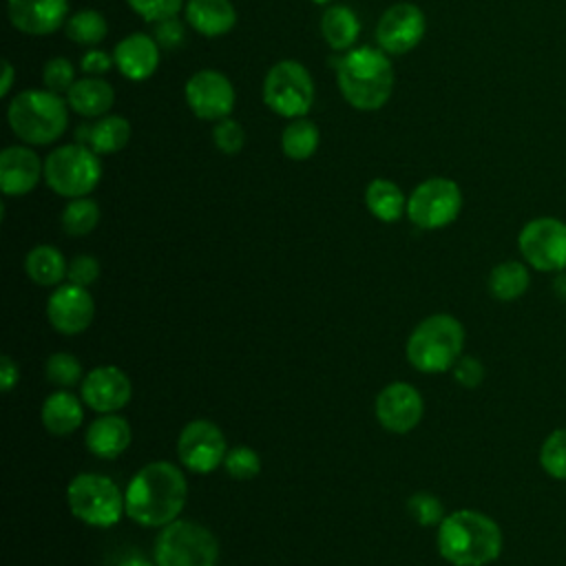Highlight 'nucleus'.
<instances>
[{
	"label": "nucleus",
	"mask_w": 566,
	"mask_h": 566,
	"mask_svg": "<svg viewBox=\"0 0 566 566\" xmlns=\"http://www.w3.org/2000/svg\"><path fill=\"white\" fill-rule=\"evenodd\" d=\"M128 7L142 15L146 22H161L166 18H175L184 4V0H126Z\"/></svg>",
	"instance_id": "nucleus-39"
},
{
	"label": "nucleus",
	"mask_w": 566,
	"mask_h": 566,
	"mask_svg": "<svg viewBox=\"0 0 566 566\" xmlns=\"http://www.w3.org/2000/svg\"><path fill=\"white\" fill-rule=\"evenodd\" d=\"M453 378L458 385L473 389L484 380V365L473 356H460L458 363L451 367Z\"/></svg>",
	"instance_id": "nucleus-42"
},
{
	"label": "nucleus",
	"mask_w": 566,
	"mask_h": 566,
	"mask_svg": "<svg viewBox=\"0 0 566 566\" xmlns=\"http://www.w3.org/2000/svg\"><path fill=\"white\" fill-rule=\"evenodd\" d=\"M212 144L217 146L219 153L223 155H237L241 153V148L245 146V130L243 126L232 119V117H226V119H219L212 128Z\"/></svg>",
	"instance_id": "nucleus-37"
},
{
	"label": "nucleus",
	"mask_w": 566,
	"mask_h": 566,
	"mask_svg": "<svg viewBox=\"0 0 566 566\" xmlns=\"http://www.w3.org/2000/svg\"><path fill=\"white\" fill-rule=\"evenodd\" d=\"M102 179L99 155L84 144L57 146L44 159V181L46 186L66 199H77L91 195Z\"/></svg>",
	"instance_id": "nucleus-6"
},
{
	"label": "nucleus",
	"mask_w": 566,
	"mask_h": 566,
	"mask_svg": "<svg viewBox=\"0 0 566 566\" xmlns=\"http://www.w3.org/2000/svg\"><path fill=\"white\" fill-rule=\"evenodd\" d=\"M18 365L13 363V358L11 356H2L0 358V389L4 391V394H9L15 385H18Z\"/></svg>",
	"instance_id": "nucleus-44"
},
{
	"label": "nucleus",
	"mask_w": 566,
	"mask_h": 566,
	"mask_svg": "<svg viewBox=\"0 0 566 566\" xmlns=\"http://www.w3.org/2000/svg\"><path fill=\"white\" fill-rule=\"evenodd\" d=\"M130 142V124L122 115H104L95 124H91L88 148L97 155H113L126 148Z\"/></svg>",
	"instance_id": "nucleus-29"
},
{
	"label": "nucleus",
	"mask_w": 566,
	"mask_h": 566,
	"mask_svg": "<svg viewBox=\"0 0 566 566\" xmlns=\"http://www.w3.org/2000/svg\"><path fill=\"white\" fill-rule=\"evenodd\" d=\"M84 440L93 455L102 460H115L130 444V424L122 416L104 413L88 424Z\"/></svg>",
	"instance_id": "nucleus-21"
},
{
	"label": "nucleus",
	"mask_w": 566,
	"mask_h": 566,
	"mask_svg": "<svg viewBox=\"0 0 566 566\" xmlns=\"http://www.w3.org/2000/svg\"><path fill=\"white\" fill-rule=\"evenodd\" d=\"M422 411L420 391L407 382H391L376 398V418L391 433H407L418 427Z\"/></svg>",
	"instance_id": "nucleus-15"
},
{
	"label": "nucleus",
	"mask_w": 566,
	"mask_h": 566,
	"mask_svg": "<svg viewBox=\"0 0 566 566\" xmlns=\"http://www.w3.org/2000/svg\"><path fill=\"white\" fill-rule=\"evenodd\" d=\"M464 327L451 314H431L420 321L407 338L409 363L424 374L451 369L462 356Z\"/></svg>",
	"instance_id": "nucleus-5"
},
{
	"label": "nucleus",
	"mask_w": 566,
	"mask_h": 566,
	"mask_svg": "<svg viewBox=\"0 0 566 566\" xmlns=\"http://www.w3.org/2000/svg\"><path fill=\"white\" fill-rule=\"evenodd\" d=\"M159 44L153 35L130 33L122 38L113 49L117 71L130 82L148 80L159 66Z\"/></svg>",
	"instance_id": "nucleus-20"
},
{
	"label": "nucleus",
	"mask_w": 566,
	"mask_h": 566,
	"mask_svg": "<svg viewBox=\"0 0 566 566\" xmlns=\"http://www.w3.org/2000/svg\"><path fill=\"white\" fill-rule=\"evenodd\" d=\"M186 22L206 38H219L237 24V9L230 0H188Z\"/></svg>",
	"instance_id": "nucleus-22"
},
{
	"label": "nucleus",
	"mask_w": 566,
	"mask_h": 566,
	"mask_svg": "<svg viewBox=\"0 0 566 566\" xmlns=\"http://www.w3.org/2000/svg\"><path fill=\"white\" fill-rule=\"evenodd\" d=\"M119 566H150L148 562L139 559V557H130V559H124Z\"/></svg>",
	"instance_id": "nucleus-46"
},
{
	"label": "nucleus",
	"mask_w": 566,
	"mask_h": 566,
	"mask_svg": "<svg viewBox=\"0 0 566 566\" xmlns=\"http://www.w3.org/2000/svg\"><path fill=\"white\" fill-rule=\"evenodd\" d=\"M524 261L539 272L566 270V223L555 217L531 219L517 237Z\"/></svg>",
	"instance_id": "nucleus-11"
},
{
	"label": "nucleus",
	"mask_w": 566,
	"mask_h": 566,
	"mask_svg": "<svg viewBox=\"0 0 566 566\" xmlns=\"http://www.w3.org/2000/svg\"><path fill=\"white\" fill-rule=\"evenodd\" d=\"M80 66L86 75H95V77H102L104 73L111 71V66H115V60L113 55H108L106 51L102 49H88L82 60H80Z\"/></svg>",
	"instance_id": "nucleus-43"
},
{
	"label": "nucleus",
	"mask_w": 566,
	"mask_h": 566,
	"mask_svg": "<svg viewBox=\"0 0 566 566\" xmlns=\"http://www.w3.org/2000/svg\"><path fill=\"white\" fill-rule=\"evenodd\" d=\"M312 2H314V4H329L332 0H312Z\"/></svg>",
	"instance_id": "nucleus-47"
},
{
	"label": "nucleus",
	"mask_w": 566,
	"mask_h": 566,
	"mask_svg": "<svg viewBox=\"0 0 566 566\" xmlns=\"http://www.w3.org/2000/svg\"><path fill=\"white\" fill-rule=\"evenodd\" d=\"M365 206L376 219L394 223L407 212V197L394 181L378 177L365 188Z\"/></svg>",
	"instance_id": "nucleus-26"
},
{
	"label": "nucleus",
	"mask_w": 566,
	"mask_h": 566,
	"mask_svg": "<svg viewBox=\"0 0 566 566\" xmlns=\"http://www.w3.org/2000/svg\"><path fill=\"white\" fill-rule=\"evenodd\" d=\"M318 142H321V133L316 124L307 117L292 119L281 133V150L292 161L310 159L316 153Z\"/></svg>",
	"instance_id": "nucleus-30"
},
{
	"label": "nucleus",
	"mask_w": 566,
	"mask_h": 566,
	"mask_svg": "<svg viewBox=\"0 0 566 566\" xmlns=\"http://www.w3.org/2000/svg\"><path fill=\"white\" fill-rule=\"evenodd\" d=\"M427 31V18L413 2H396L382 11L376 24V42L387 55H402L416 49Z\"/></svg>",
	"instance_id": "nucleus-13"
},
{
	"label": "nucleus",
	"mask_w": 566,
	"mask_h": 566,
	"mask_svg": "<svg viewBox=\"0 0 566 566\" xmlns=\"http://www.w3.org/2000/svg\"><path fill=\"white\" fill-rule=\"evenodd\" d=\"M66 102L69 108L82 117H104L115 102V91L104 77L86 75L75 80L66 93Z\"/></svg>",
	"instance_id": "nucleus-23"
},
{
	"label": "nucleus",
	"mask_w": 566,
	"mask_h": 566,
	"mask_svg": "<svg viewBox=\"0 0 566 566\" xmlns=\"http://www.w3.org/2000/svg\"><path fill=\"white\" fill-rule=\"evenodd\" d=\"M9 22L27 35H49L69 20V0H7Z\"/></svg>",
	"instance_id": "nucleus-18"
},
{
	"label": "nucleus",
	"mask_w": 566,
	"mask_h": 566,
	"mask_svg": "<svg viewBox=\"0 0 566 566\" xmlns=\"http://www.w3.org/2000/svg\"><path fill=\"white\" fill-rule=\"evenodd\" d=\"M40 177H44V164L29 146H7L0 153V188L7 197H22L31 192Z\"/></svg>",
	"instance_id": "nucleus-19"
},
{
	"label": "nucleus",
	"mask_w": 566,
	"mask_h": 566,
	"mask_svg": "<svg viewBox=\"0 0 566 566\" xmlns=\"http://www.w3.org/2000/svg\"><path fill=\"white\" fill-rule=\"evenodd\" d=\"M321 33L332 51H349L360 35V20L349 7L329 4L321 15Z\"/></svg>",
	"instance_id": "nucleus-25"
},
{
	"label": "nucleus",
	"mask_w": 566,
	"mask_h": 566,
	"mask_svg": "<svg viewBox=\"0 0 566 566\" xmlns=\"http://www.w3.org/2000/svg\"><path fill=\"white\" fill-rule=\"evenodd\" d=\"M497 522L480 511L460 509L438 524V553L453 566H486L502 553Z\"/></svg>",
	"instance_id": "nucleus-2"
},
{
	"label": "nucleus",
	"mask_w": 566,
	"mask_h": 566,
	"mask_svg": "<svg viewBox=\"0 0 566 566\" xmlns=\"http://www.w3.org/2000/svg\"><path fill=\"white\" fill-rule=\"evenodd\" d=\"M128 376L113 365L95 367L82 378V400L99 413H115L130 400Z\"/></svg>",
	"instance_id": "nucleus-17"
},
{
	"label": "nucleus",
	"mask_w": 566,
	"mask_h": 566,
	"mask_svg": "<svg viewBox=\"0 0 566 566\" xmlns=\"http://www.w3.org/2000/svg\"><path fill=\"white\" fill-rule=\"evenodd\" d=\"M66 502L71 513L88 526H115L126 513L119 486L97 473H80L66 486Z\"/></svg>",
	"instance_id": "nucleus-8"
},
{
	"label": "nucleus",
	"mask_w": 566,
	"mask_h": 566,
	"mask_svg": "<svg viewBox=\"0 0 566 566\" xmlns=\"http://www.w3.org/2000/svg\"><path fill=\"white\" fill-rule=\"evenodd\" d=\"M97 276H99V263H97V259L91 256V254H77V256L69 263L66 279H69V283H73V285L86 287V285H91L93 281H97Z\"/></svg>",
	"instance_id": "nucleus-41"
},
{
	"label": "nucleus",
	"mask_w": 566,
	"mask_h": 566,
	"mask_svg": "<svg viewBox=\"0 0 566 566\" xmlns=\"http://www.w3.org/2000/svg\"><path fill=\"white\" fill-rule=\"evenodd\" d=\"M2 84H0V97H7L9 91H11V84H13V64L9 60H2Z\"/></svg>",
	"instance_id": "nucleus-45"
},
{
	"label": "nucleus",
	"mask_w": 566,
	"mask_h": 566,
	"mask_svg": "<svg viewBox=\"0 0 566 566\" xmlns=\"http://www.w3.org/2000/svg\"><path fill=\"white\" fill-rule=\"evenodd\" d=\"M531 285L528 268L522 261H502L489 274V292L497 301H515Z\"/></svg>",
	"instance_id": "nucleus-28"
},
{
	"label": "nucleus",
	"mask_w": 566,
	"mask_h": 566,
	"mask_svg": "<svg viewBox=\"0 0 566 566\" xmlns=\"http://www.w3.org/2000/svg\"><path fill=\"white\" fill-rule=\"evenodd\" d=\"M46 380L60 387H73L77 380H82V365L73 354L57 352L46 358L44 365Z\"/></svg>",
	"instance_id": "nucleus-34"
},
{
	"label": "nucleus",
	"mask_w": 566,
	"mask_h": 566,
	"mask_svg": "<svg viewBox=\"0 0 566 566\" xmlns=\"http://www.w3.org/2000/svg\"><path fill=\"white\" fill-rule=\"evenodd\" d=\"M153 38L166 51L179 49L186 42V27H184L181 20H177V15L175 18H166V20L153 24Z\"/></svg>",
	"instance_id": "nucleus-40"
},
{
	"label": "nucleus",
	"mask_w": 566,
	"mask_h": 566,
	"mask_svg": "<svg viewBox=\"0 0 566 566\" xmlns=\"http://www.w3.org/2000/svg\"><path fill=\"white\" fill-rule=\"evenodd\" d=\"M62 230L71 237H84L95 230L99 221V206L88 197L71 199L62 210Z\"/></svg>",
	"instance_id": "nucleus-32"
},
{
	"label": "nucleus",
	"mask_w": 566,
	"mask_h": 566,
	"mask_svg": "<svg viewBox=\"0 0 566 566\" xmlns=\"http://www.w3.org/2000/svg\"><path fill=\"white\" fill-rule=\"evenodd\" d=\"M7 122L24 144L46 146L66 133L69 102L49 88H27L9 102Z\"/></svg>",
	"instance_id": "nucleus-4"
},
{
	"label": "nucleus",
	"mask_w": 566,
	"mask_h": 566,
	"mask_svg": "<svg viewBox=\"0 0 566 566\" xmlns=\"http://www.w3.org/2000/svg\"><path fill=\"white\" fill-rule=\"evenodd\" d=\"M24 270L29 279L38 285H57L69 270V263L64 261L62 252L53 245H35L29 250L24 259Z\"/></svg>",
	"instance_id": "nucleus-27"
},
{
	"label": "nucleus",
	"mask_w": 566,
	"mask_h": 566,
	"mask_svg": "<svg viewBox=\"0 0 566 566\" xmlns=\"http://www.w3.org/2000/svg\"><path fill=\"white\" fill-rule=\"evenodd\" d=\"M407 511L420 526H438L444 520L442 502L431 493H416L407 500Z\"/></svg>",
	"instance_id": "nucleus-38"
},
{
	"label": "nucleus",
	"mask_w": 566,
	"mask_h": 566,
	"mask_svg": "<svg viewBox=\"0 0 566 566\" xmlns=\"http://www.w3.org/2000/svg\"><path fill=\"white\" fill-rule=\"evenodd\" d=\"M217 537L201 524L190 520H175L161 526L155 542L157 566H217Z\"/></svg>",
	"instance_id": "nucleus-7"
},
{
	"label": "nucleus",
	"mask_w": 566,
	"mask_h": 566,
	"mask_svg": "<svg viewBox=\"0 0 566 566\" xmlns=\"http://www.w3.org/2000/svg\"><path fill=\"white\" fill-rule=\"evenodd\" d=\"M338 88L356 111H378L394 91L389 55L376 46H354L336 62Z\"/></svg>",
	"instance_id": "nucleus-3"
},
{
	"label": "nucleus",
	"mask_w": 566,
	"mask_h": 566,
	"mask_svg": "<svg viewBox=\"0 0 566 566\" xmlns=\"http://www.w3.org/2000/svg\"><path fill=\"white\" fill-rule=\"evenodd\" d=\"M223 467L234 480H252L261 471V458L250 447H232L223 458Z\"/></svg>",
	"instance_id": "nucleus-35"
},
{
	"label": "nucleus",
	"mask_w": 566,
	"mask_h": 566,
	"mask_svg": "<svg viewBox=\"0 0 566 566\" xmlns=\"http://www.w3.org/2000/svg\"><path fill=\"white\" fill-rule=\"evenodd\" d=\"M66 38L82 46H95L99 44L108 33V22L104 13L97 9H80L73 15H69L64 24Z\"/></svg>",
	"instance_id": "nucleus-31"
},
{
	"label": "nucleus",
	"mask_w": 566,
	"mask_h": 566,
	"mask_svg": "<svg viewBox=\"0 0 566 566\" xmlns=\"http://www.w3.org/2000/svg\"><path fill=\"white\" fill-rule=\"evenodd\" d=\"M188 484L172 462L157 460L139 469L126 486V515L142 526H166L186 504Z\"/></svg>",
	"instance_id": "nucleus-1"
},
{
	"label": "nucleus",
	"mask_w": 566,
	"mask_h": 566,
	"mask_svg": "<svg viewBox=\"0 0 566 566\" xmlns=\"http://www.w3.org/2000/svg\"><path fill=\"white\" fill-rule=\"evenodd\" d=\"M95 303L86 287L66 283L60 285L46 301V318L55 332L75 336L82 334L93 321Z\"/></svg>",
	"instance_id": "nucleus-16"
},
{
	"label": "nucleus",
	"mask_w": 566,
	"mask_h": 566,
	"mask_svg": "<svg viewBox=\"0 0 566 566\" xmlns=\"http://www.w3.org/2000/svg\"><path fill=\"white\" fill-rule=\"evenodd\" d=\"M188 108L206 122H219L230 117L234 108V86L217 69H201L192 73L184 86Z\"/></svg>",
	"instance_id": "nucleus-12"
},
{
	"label": "nucleus",
	"mask_w": 566,
	"mask_h": 566,
	"mask_svg": "<svg viewBox=\"0 0 566 566\" xmlns=\"http://www.w3.org/2000/svg\"><path fill=\"white\" fill-rule=\"evenodd\" d=\"M84 420L82 402L71 391H55L42 405V424L53 436L73 433Z\"/></svg>",
	"instance_id": "nucleus-24"
},
{
	"label": "nucleus",
	"mask_w": 566,
	"mask_h": 566,
	"mask_svg": "<svg viewBox=\"0 0 566 566\" xmlns=\"http://www.w3.org/2000/svg\"><path fill=\"white\" fill-rule=\"evenodd\" d=\"M462 190L453 179L429 177L420 181L407 199V217L422 230H438L458 219Z\"/></svg>",
	"instance_id": "nucleus-10"
},
{
	"label": "nucleus",
	"mask_w": 566,
	"mask_h": 566,
	"mask_svg": "<svg viewBox=\"0 0 566 566\" xmlns=\"http://www.w3.org/2000/svg\"><path fill=\"white\" fill-rule=\"evenodd\" d=\"M539 464L551 478L566 480V427L546 436L539 449Z\"/></svg>",
	"instance_id": "nucleus-33"
},
{
	"label": "nucleus",
	"mask_w": 566,
	"mask_h": 566,
	"mask_svg": "<svg viewBox=\"0 0 566 566\" xmlns=\"http://www.w3.org/2000/svg\"><path fill=\"white\" fill-rule=\"evenodd\" d=\"M42 82L49 91L57 93V95H66L69 88L75 84V69L71 64V60L57 55V57H51L44 69H42Z\"/></svg>",
	"instance_id": "nucleus-36"
},
{
	"label": "nucleus",
	"mask_w": 566,
	"mask_h": 566,
	"mask_svg": "<svg viewBox=\"0 0 566 566\" xmlns=\"http://www.w3.org/2000/svg\"><path fill=\"white\" fill-rule=\"evenodd\" d=\"M228 453L226 438L221 429L210 420L188 422L177 440V455L186 469L192 473H210Z\"/></svg>",
	"instance_id": "nucleus-14"
},
{
	"label": "nucleus",
	"mask_w": 566,
	"mask_h": 566,
	"mask_svg": "<svg viewBox=\"0 0 566 566\" xmlns=\"http://www.w3.org/2000/svg\"><path fill=\"white\" fill-rule=\"evenodd\" d=\"M265 106L287 119L305 117L314 104V80L296 60L276 62L263 80Z\"/></svg>",
	"instance_id": "nucleus-9"
}]
</instances>
